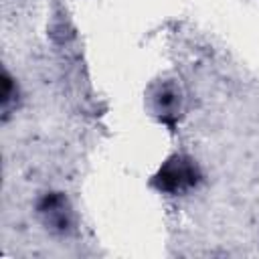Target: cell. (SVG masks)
<instances>
[{
	"label": "cell",
	"mask_w": 259,
	"mask_h": 259,
	"mask_svg": "<svg viewBox=\"0 0 259 259\" xmlns=\"http://www.w3.org/2000/svg\"><path fill=\"white\" fill-rule=\"evenodd\" d=\"M196 180H198V170L194 162L184 156H172L154 176V184L160 190L170 192V194L186 192L188 188L196 184Z\"/></svg>",
	"instance_id": "6da1fadb"
},
{
	"label": "cell",
	"mask_w": 259,
	"mask_h": 259,
	"mask_svg": "<svg viewBox=\"0 0 259 259\" xmlns=\"http://www.w3.org/2000/svg\"><path fill=\"white\" fill-rule=\"evenodd\" d=\"M38 212L53 229L65 231L69 227V208L61 194H47L38 204Z\"/></svg>",
	"instance_id": "7a4b0ae2"
},
{
	"label": "cell",
	"mask_w": 259,
	"mask_h": 259,
	"mask_svg": "<svg viewBox=\"0 0 259 259\" xmlns=\"http://www.w3.org/2000/svg\"><path fill=\"white\" fill-rule=\"evenodd\" d=\"M16 97V85L12 81V77L8 75V71H4V77H2V113H4V119L8 117V109H10V103L14 101Z\"/></svg>",
	"instance_id": "3957f363"
}]
</instances>
